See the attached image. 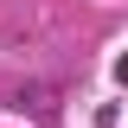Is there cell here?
Returning a JSON list of instances; mask_svg holds the SVG:
<instances>
[{
  "instance_id": "obj_1",
  "label": "cell",
  "mask_w": 128,
  "mask_h": 128,
  "mask_svg": "<svg viewBox=\"0 0 128 128\" xmlns=\"http://www.w3.org/2000/svg\"><path fill=\"white\" fill-rule=\"evenodd\" d=\"M19 109H32V115H45V109H51V90H45V83H32V90H19Z\"/></svg>"
},
{
  "instance_id": "obj_2",
  "label": "cell",
  "mask_w": 128,
  "mask_h": 128,
  "mask_svg": "<svg viewBox=\"0 0 128 128\" xmlns=\"http://www.w3.org/2000/svg\"><path fill=\"white\" fill-rule=\"evenodd\" d=\"M115 77H122V90H128V58H122V64H115Z\"/></svg>"
}]
</instances>
